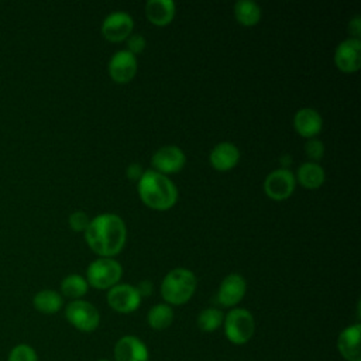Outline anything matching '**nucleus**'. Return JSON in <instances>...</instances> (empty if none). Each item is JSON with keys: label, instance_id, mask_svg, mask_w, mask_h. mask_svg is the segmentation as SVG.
I'll return each mask as SVG.
<instances>
[{"label": "nucleus", "instance_id": "32", "mask_svg": "<svg viewBox=\"0 0 361 361\" xmlns=\"http://www.w3.org/2000/svg\"><path fill=\"white\" fill-rule=\"evenodd\" d=\"M99 361H110V360H99Z\"/></svg>", "mask_w": 361, "mask_h": 361}, {"label": "nucleus", "instance_id": "1", "mask_svg": "<svg viewBox=\"0 0 361 361\" xmlns=\"http://www.w3.org/2000/svg\"><path fill=\"white\" fill-rule=\"evenodd\" d=\"M89 248L100 257L113 258L126 244L127 228L124 220L113 213H102L90 219L85 230Z\"/></svg>", "mask_w": 361, "mask_h": 361}, {"label": "nucleus", "instance_id": "4", "mask_svg": "<svg viewBox=\"0 0 361 361\" xmlns=\"http://www.w3.org/2000/svg\"><path fill=\"white\" fill-rule=\"evenodd\" d=\"M224 334L233 344L241 345L250 341L255 330V322L250 310L244 307L231 309L223 320Z\"/></svg>", "mask_w": 361, "mask_h": 361}, {"label": "nucleus", "instance_id": "17", "mask_svg": "<svg viewBox=\"0 0 361 361\" xmlns=\"http://www.w3.org/2000/svg\"><path fill=\"white\" fill-rule=\"evenodd\" d=\"M209 161L210 165L219 171V172H226L233 169L238 161H240V151L238 148L228 141H223L219 142L217 145H214L210 151L209 155Z\"/></svg>", "mask_w": 361, "mask_h": 361}, {"label": "nucleus", "instance_id": "26", "mask_svg": "<svg viewBox=\"0 0 361 361\" xmlns=\"http://www.w3.org/2000/svg\"><path fill=\"white\" fill-rule=\"evenodd\" d=\"M305 152L312 159V162H317L324 155V145L316 137L314 138H309L306 141V144H305Z\"/></svg>", "mask_w": 361, "mask_h": 361}, {"label": "nucleus", "instance_id": "12", "mask_svg": "<svg viewBox=\"0 0 361 361\" xmlns=\"http://www.w3.org/2000/svg\"><path fill=\"white\" fill-rule=\"evenodd\" d=\"M137 58L127 49L117 51L109 61L107 71L116 83H128L137 73Z\"/></svg>", "mask_w": 361, "mask_h": 361}, {"label": "nucleus", "instance_id": "19", "mask_svg": "<svg viewBox=\"0 0 361 361\" xmlns=\"http://www.w3.org/2000/svg\"><path fill=\"white\" fill-rule=\"evenodd\" d=\"M326 178L324 169L317 162H305L296 171V182L306 189H317L323 185Z\"/></svg>", "mask_w": 361, "mask_h": 361}, {"label": "nucleus", "instance_id": "23", "mask_svg": "<svg viewBox=\"0 0 361 361\" xmlns=\"http://www.w3.org/2000/svg\"><path fill=\"white\" fill-rule=\"evenodd\" d=\"M87 289H89V285L86 278L78 274H71L65 276L61 282V292L63 293V296L72 300H78L82 296H85L87 293Z\"/></svg>", "mask_w": 361, "mask_h": 361}, {"label": "nucleus", "instance_id": "8", "mask_svg": "<svg viewBox=\"0 0 361 361\" xmlns=\"http://www.w3.org/2000/svg\"><path fill=\"white\" fill-rule=\"evenodd\" d=\"M295 186V175L286 168H279L269 172L264 180V192L272 200L288 199L293 193Z\"/></svg>", "mask_w": 361, "mask_h": 361}, {"label": "nucleus", "instance_id": "2", "mask_svg": "<svg viewBox=\"0 0 361 361\" xmlns=\"http://www.w3.org/2000/svg\"><path fill=\"white\" fill-rule=\"evenodd\" d=\"M137 188L142 203L154 210H168L178 200V189L173 182L154 169L144 171Z\"/></svg>", "mask_w": 361, "mask_h": 361}, {"label": "nucleus", "instance_id": "25", "mask_svg": "<svg viewBox=\"0 0 361 361\" xmlns=\"http://www.w3.org/2000/svg\"><path fill=\"white\" fill-rule=\"evenodd\" d=\"M7 361H38V355L30 344L20 343L10 350Z\"/></svg>", "mask_w": 361, "mask_h": 361}, {"label": "nucleus", "instance_id": "31", "mask_svg": "<svg viewBox=\"0 0 361 361\" xmlns=\"http://www.w3.org/2000/svg\"><path fill=\"white\" fill-rule=\"evenodd\" d=\"M350 32L353 34V38H360V32H361V18L358 16H355L351 21H350Z\"/></svg>", "mask_w": 361, "mask_h": 361}, {"label": "nucleus", "instance_id": "27", "mask_svg": "<svg viewBox=\"0 0 361 361\" xmlns=\"http://www.w3.org/2000/svg\"><path fill=\"white\" fill-rule=\"evenodd\" d=\"M89 221H90L89 216L82 210H76V212L71 213V216L68 219V223L73 231H83V233L87 228Z\"/></svg>", "mask_w": 361, "mask_h": 361}, {"label": "nucleus", "instance_id": "9", "mask_svg": "<svg viewBox=\"0 0 361 361\" xmlns=\"http://www.w3.org/2000/svg\"><path fill=\"white\" fill-rule=\"evenodd\" d=\"M185 152L176 145H164L157 149L151 158L152 169L166 176L179 172L185 166Z\"/></svg>", "mask_w": 361, "mask_h": 361}, {"label": "nucleus", "instance_id": "24", "mask_svg": "<svg viewBox=\"0 0 361 361\" xmlns=\"http://www.w3.org/2000/svg\"><path fill=\"white\" fill-rule=\"evenodd\" d=\"M224 320V313L217 307H207L202 310L197 316V327L202 331L210 333L217 330Z\"/></svg>", "mask_w": 361, "mask_h": 361}, {"label": "nucleus", "instance_id": "5", "mask_svg": "<svg viewBox=\"0 0 361 361\" xmlns=\"http://www.w3.org/2000/svg\"><path fill=\"white\" fill-rule=\"evenodd\" d=\"M123 268L114 258L100 257L89 264L86 269V281L94 289H110L121 279Z\"/></svg>", "mask_w": 361, "mask_h": 361}, {"label": "nucleus", "instance_id": "18", "mask_svg": "<svg viewBox=\"0 0 361 361\" xmlns=\"http://www.w3.org/2000/svg\"><path fill=\"white\" fill-rule=\"evenodd\" d=\"M176 13V6L172 0H149L145 4V16L148 21L158 27L168 25Z\"/></svg>", "mask_w": 361, "mask_h": 361}, {"label": "nucleus", "instance_id": "6", "mask_svg": "<svg viewBox=\"0 0 361 361\" xmlns=\"http://www.w3.org/2000/svg\"><path fill=\"white\" fill-rule=\"evenodd\" d=\"M65 317L75 329L83 333L96 330L100 324L99 310L87 300H71L65 307Z\"/></svg>", "mask_w": 361, "mask_h": 361}, {"label": "nucleus", "instance_id": "29", "mask_svg": "<svg viewBox=\"0 0 361 361\" xmlns=\"http://www.w3.org/2000/svg\"><path fill=\"white\" fill-rule=\"evenodd\" d=\"M126 173H127V178H128L130 180H137V182H138V179H140V178L142 176V173H144V169H142V166H141L140 164L133 162V164H130V165L127 166Z\"/></svg>", "mask_w": 361, "mask_h": 361}, {"label": "nucleus", "instance_id": "3", "mask_svg": "<svg viewBox=\"0 0 361 361\" xmlns=\"http://www.w3.org/2000/svg\"><path fill=\"white\" fill-rule=\"evenodd\" d=\"M196 290L195 274L183 267L169 271L161 282V295L166 305H183L190 300Z\"/></svg>", "mask_w": 361, "mask_h": 361}, {"label": "nucleus", "instance_id": "21", "mask_svg": "<svg viewBox=\"0 0 361 361\" xmlns=\"http://www.w3.org/2000/svg\"><path fill=\"white\" fill-rule=\"evenodd\" d=\"M261 14V7L252 0H240L234 4V17L244 27L258 24Z\"/></svg>", "mask_w": 361, "mask_h": 361}, {"label": "nucleus", "instance_id": "14", "mask_svg": "<svg viewBox=\"0 0 361 361\" xmlns=\"http://www.w3.org/2000/svg\"><path fill=\"white\" fill-rule=\"evenodd\" d=\"M116 361H148V348L142 340L135 336H123L114 345Z\"/></svg>", "mask_w": 361, "mask_h": 361}, {"label": "nucleus", "instance_id": "7", "mask_svg": "<svg viewBox=\"0 0 361 361\" xmlns=\"http://www.w3.org/2000/svg\"><path fill=\"white\" fill-rule=\"evenodd\" d=\"M141 296L135 286L130 283H117L107 290V303L117 313H133L141 305Z\"/></svg>", "mask_w": 361, "mask_h": 361}, {"label": "nucleus", "instance_id": "11", "mask_svg": "<svg viewBox=\"0 0 361 361\" xmlns=\"http://www.w3.org/2000/svg\"><path fill=\"white\" fill-rule=\"evenodd\" d=\"M334 63L341 72H357L361 66V39L350 37L341 41L334 51Z\"/></svg>", "mask_w": 361, "mask_h": 361}, {"label": "nucleus", "instance_id": "22", "mask_svg": "<svg viewBox=\"0 0 361 361\" xmlns=\"http://www.w3.org/2000/svg\"><path fill=\"white\" fill-rule=\"evenodd\" d=\"M147 322L154 330H165L173 322V310L166 303L154 305L147 314Z\"/></svg>", "mask_w": 361, "mask_h": 361}, {"label": "nucleus", "instance_id": "20", "mask_svg": "<svg viewBox=\"0 0 361 361\" xmlns=\"http://www.w3.org/2000/svg\"><path fill=\"white\" fill-rule=\"evenodd\" d=\"M32 305H34L35 310H38L39 313L54 314L61 310V307L63 305V299L56 290L42 289V290L37 292L35 296L32 298Z\"/></svg>", "mask_w": 361, "mask_h": 361}, {"label": "nucleus", "instance_id": "15", "mask_svg": "<svg viewBox=\"0 0 361 361\" xmlns=\"http://www.w3.org/2000/svg\"><path fill=\"white\" fill-rule=\"evenodd\" d=\"M360 336L361 324L355 323L345 327L337 338V348L341 357L347 361H361V348H360Z\"/></svg>", "mask_w": 361, "mask_h": 361}, {"label": "nucleus", "instance_id": "10", "mask_svg": "<svg viewBox=\"0 0 361 361\" xmlns=\"http://www.w3.org/2000/svg\"><path fill=\"white\" fill-rule=\"evenodd\" d=\"M134 28L133 17L126 11H113L102 23V35L110 42L127 39Z\"/></svg>", "mask_w": 361, "mask_h": 361}, {"label": "nucleus", "instance_id": "28", "mask_svg": "<svg viewBox=\"0 0 361 361\" xmlns=\"http://www.w3.org/2000/svg\"><path fill=\"white\" fill-rule=\"evenodd\" d=\"M145 47H147V41L141 34H131L127 38V51L134 56L137 54H141L145 49Z\"/></svg>", "mask_w": 361, "mask_h": 361}, {"label": "nucleus", "instance_id": "30", "mask_svg": "<svg viewBox=\"0 0 361 361\" xmlns=\"http://www.w3.org/2000/svg\"><path fill=\"white\" fill-rule=\"evenodd\" d=\"M135 288H137V290H138L141 298L142 296H149L152 293V290H154V285L149 281H141Z\"/></svg>", "mask_w": 361, "mask_h": 361}, {"label": "nucleus", "instance_id": "13", "mask_svg": "<svg viewBox=\"0 0 361 361\" xmlns=\"http://www.w3.org/2000/svg\"><path fill=\"white\" fill-rule=\"evenodd\" d=\"M247 290V282L240 274L227 275L217 290V303L223 307H234L241 302Z\"/></svg>", "mask_w": 361, "mask_h": 361}, {"label": "nucleus", "instance_id": "16", "mask_svg": "<svg viewBox=\"0 0 361 361\" xmlns=\"http://www.w3.org/2000/svg\"><path fill=\"white\" fill-rule=\"evenodd\" d=\"M293 127L303 138H314L322 131L323 118L317 110L312 107H303L295 113Z\"/></svg>", "mask_w": 361, "mask_h": 361}]
</instances>
